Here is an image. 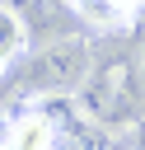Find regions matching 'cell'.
Returning <instances> with one entry per match:
<instances>
[{
    "mask_svg": "<svg viewBox=\"0 0 145 150\" xmlns=\"http://www.w3.org/2000/svg\"><path fill=\"white\" fill-rule=\"evenodd\" d=\"M140 70H136V61H126V56H112V61H94V70L84 75V84L75 89V108L89 117V122H98V127H122V122H131V117H140V103H145V94H140Z\"/></svg>",
    "mask_w": 145,
    "mask_h": 150,
    "instance_id": "6da1fadb",
    "label": "cell"
},
{
    "mask_svg": "<svg viewBox=\"0 0 145 150\" xmlns=\"http://www.w3.org/2000/svg\"><path fill=\"white\" fill-rule=\"evenodd\" d=\"M89 70H94V47H89V38H80V33L51 38V42L23 66L33 94H75Z\"/></svg>",
    "mask_w": 145,
    "mask_h": 150,
    "instance_id": "7a4b0ae2",
    "label": "cell"
},
{
    "mask_svg": "<svg viewBox=\"0 0 145 150\" xmlns=\"http://www.w3.org/2000/svg\"><path fill=\"white\" fill-rule=\"evenodd\" d=\"M28 42H33V28H28V19L9 5V0H0V80L23 61V52H28Z\"/></svg>",
    "mask_w": 145,
    "mask_h": 150,
    "instance_id": "3957f363",
    "label": "cell"
},
{
    "mask_svg": "<svg viewBox=\"0 0 145 150\" xmlns=\"http://www.w3.org/2000/svg\"><path fill=\"white\" fill-rule=\"evenodd\" d=\"M89 28H126L136 14H145V0H65Z\"/></svg>",
    "mask_w": 145,
    "mask_h": 150,
    "instance_id": "277c9868",
    "label": "cell"
},
{
    "mask_svg": "<svg viewBox=\"0 0 145 150\" xmlns=\"http://www.w3.org/2000/svg\"><path fill=\"white\" fill-rule=\"evenodd\" d=\"M9 122H14V112H9V108H0V145H5V136H9Z\"/></svg>",
    "mask_w": 145,
    "mask_h": 150,
    "instance_id": "5b68a950",
    "label": "cell"
},
{
    "mask_svg": "<svg viewBox=\"0 0 145 150\" xmlns=\"http://www.w3.org/2000/svg\"><path fill=\"white\" fill-rule=\"evenodd\" d=\"M136 70H140V80H145V38H140V47H136Z\"/></svg>",
    "mask_w": 145,
    "mask_h": 150,
    "instance_id": "8992f818",
    "label": "cell"
},
{
    "mask_svg": "<svg viewBox=\"0 0 145 150\" xmlns=\"http://www.w3.org/2000/svg\"><path fill=\"white\" fill-rule=\"evenodd\" d=\"M131 150H145V141H140V145H131Z\"/></svg>",
    "mask_w": 145,
    "mask_h": 150,
    "instance_id": "52a82bcc",
    "label": "cell"
}]
</instances>
